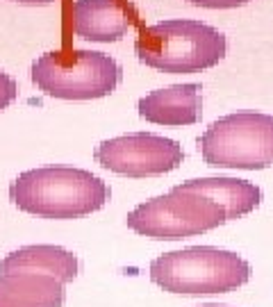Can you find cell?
Here are the masks:
<instances>
[{"instance_id":"6da1fadb","label":"cell","mask_w":273,"mask_h":307,"mask_svg":"<svg viewBox=\"0 0 273 307\" xmlns=\"http://www.w3.org/2000/svg\"><path fill=\"white\" fill-rule=\"evenodd\" d=\"M110 196V187L98 175L73 166L32 169L9 184L12 203L41 218L87 216L105 207Z\"/></svg>"},{"instance_id":"7a4b0ae2","label":"cell","mask_w":273,"mask_h":307,"mask_svg":"<svg viewBox=\"0 0 273 307\" xmlns=\"http://www.w3.org/2000/svg\"><path fill=\"white\" fill-rule=\"evenodd\" d=\"M134 50L141 64L162 73H196L226 57V34L189 18H173L139 30Z\"/></svg>"},{"instance_id":"3957f363","label":"cell","mask_w":273,"mask_h":307,"mask_svg":"<svg viewBox=\"0 0 273 307\" xmlns=\"http://www.w3.org/2000/svg\"><path fill=\"white\" fill-rule=\"evenodd\" d=\"M150 280L169 294H228L251 280V264L232 250L189 246L155 257Z\"/></svg>"},{"instance_id":"277c9868","label":"cell","mask_w":273,"mask_h":307,"mask_svg":"<svg viewBox=\"0 0 273 307\" xmlns=\"http://www.w3.org/2000/svg\"><path fill=\"white\" fill-rule=\"evenodd\" d=\"M32 82L39 91L60 100L105 98L119 87L123 71L114 57L98 50H50L32 64Z\"/></svg>"},{"instance_id":"5b68a950","label":"cell","mask_w":273,"mask_h":307,"mask_svg":"<svg viewBox=\"0 0 273 307\" xmlns=\"http://www.w3.org/2000/svg\"><path fill=\"white\" fill-rule=\"evenodd\" d=\"M228 221L226 209L196 191L175 184L169 193L137 205L125 223L137 235L157 241H178L214 230Z\"/></svg>"},{"instance_id":"8992f818","label":"cell","mask_w":273,"mask_h":307,"mask_svg":"<svg viewBox=\"0 0 273 307\" xmlns=\"http://www.w3.org/2000/svg\"><path fill=\"white\" fill-rule=\"evenodd\" d=\"M198 148L209 166L269 169L273 164V116L260 111L228 114L201 134Z\"/></svg>"},{"instance_id":"52a82bcc","label":"cell","mask_w":273,"mask_h":307,"mask_svg":"<svg viewBox=\"0 0 273 307\" xmlns=\"http://www.w3.org/2000/svg\"><path fill=\"white\" fill-rule=\"evenodd\" d=\"M184 159L178 141L153 132H132L107 139L96 148L102 169L128 178H150L178 169Z\"/></svg>"},{"instance_id":"ba28073f","label":"cell","mask_w":273,"mask_h":307,"mask_svg":"<svg viewBox=\"0 0 273 307\" xmlns=\"http://www.w3.org/2000/svg\"><path fill=\"white\" fill-rule=\"evenodd\" d=\"M134 23L137 14L125 0H75L71 5V27L87 41H119Z\"/></svg>"},{"instance_id":"9c48e42d","label":"cell","mask_w":273,"mask_h":307,"mask_svg":"<svg viewBox=\"0 0 273 307\" xmlns=\"http://www.w3.org/2000/svg\"><path fill=\"white\" fill-rule=\"evenodd\" d=\"M139 116L157 125H194L201 121L203 98L198 85H173L150 91L139 100Z\"/></svg>"},{"instance_id":"30bf717a","label":"cell","mask_w":273,"mask_h":307,"mask_svg":"<svg viewBox=\"0 0 273 307\" xmlns=\"http://www.w3.org/2000/svg\"><path fill=\"white\" fill-rule=\"evenodd\" d=\"M64 282L46 273H0V307H62Z\"/></svg>"},{"instance_id":"8fae6325","label":"cell","mask_w":273,"mask_h":307,"mask_svg":"<svg viewBox=\"0 0 273 307\" xmlns=\"http://www.w3.org/2000/svg\"><path fill=\"white\" fill-rule=\"evenodd\" d=\"M46 273L57 280L73 282L80 273V260L71 250L62 246H48V243H37V246H23L18 250H12L0 260V273Z\"/></svg>"},{"instance_id":"7c38bea8","label":"cell","mask_w":273,"mask_h":307,"mask_svg":"<svg viewBox=\"0 0 273 307\" xmlns=\"http://www.w3.org/2000/svg\"><path fill=\"white\" fill-rule=\"evenodd\" d=\"M182 189L196 191L209 201L219 203L228 214V221L251 214L262 203V189L248 180L237 178H198L180 184Z\"/></svg>"},{"instance_id":"4fadbf2b","label":"cell","mask_w":273,"mask_h":307,"mask_svg":"<svg viewBox=\"0 0 273 307\" xmlns=\"http://www.w3.org/2000/svg\"><path fill=\"white\" fill-rule=\"evenodd\" d=\"M18 96V87H16V80L12 75H7L5 71H0V111L5 107H9Z\"/></svg>"},{"instance_id":"5bb4252c","label":"cell","mask_w":273,"mask_h":307,"mask_svg":"<svg viewBox=\"0 0 273 307\" xmlns=\"http://www.w3.org/2000/svg\"><path fill=\"white\" fill-rule=\"evenodd\" d=\"M187 3L196 5V7H207V9H230V7H239V5L251 3V0H187Z\"/></svg>"},{"instance_id":"9a60e30c","label":"cell","mask_w":273,"mask_h":307,"mask_svg":"<svg viewBox=\"0 0 273 307\" xmlns=\"http://www.w3.org/2000/svg\"><path fill=\"white\" fill-rule=\"evenodd\" d=\"M14 3H25V5H48V3H55V0H14Z\"/></svg>"},{"instance_id":"2e32d148","label":"cell","mask_w":273,"mask_h":307,"mask_svg":"<svg viewBox=\"0 0 273 307\" xmlns=\"http://www.w3.org/2000/svg\"><path fill=\"white\" fill-rule=\"evenodd\" d=\"M205 307H219V305H205Z\"/></svg>"}]
</instances>
